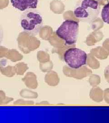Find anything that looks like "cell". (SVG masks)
Returning a JSON list of instances; mask_svg holds the SVG:
<instances>
[{
    "mask_svg": "<svg viewBox=\"0 0 109 123\" xmlns=\"http://www.w3.org/2000/svg\"><path fill=\"white\" fill-rule=\"evenodd\" d=\"M100 9L97 0H79L74 10V15L81 21L91 23L97 18Z\"/></svg>",
    "mask_w": 109,
    "mask_h": 123,
    "instance_id": "1",
    "label": "cell"
},
{
    "mask_svg": "<svg viewBox=\"0 0 109 123\" xmlns=\"http://www.w3.org/2000/svg\"><path fill=\"white\" fill-rule=\"evenodd\" d=\"M20 26L23 30L31 35H37L43 25L41 13L35 9H28L23 12L20 18Z\"/></svg>",
    "mask_w": 109,
    "mask_h": 123,
    "instance_id": "2",
    "label": "cell"
},
{
    "mask_svg": "<svg viewBox=\"0 0 109 123\" xmlns=\"http://www.w3.org/2000/svg\"><path fill=\"white\" fill-rule=\"evenodd\" d=\"M79 23L73 20L65 21L56 31V34L65 44L72 45L76 43L79 34Z\"/></svg>",
    "mask_w": 109,
    "mask_h": 123,
    "instance_id": "3",
    "label": "cell"
},
{
    "mask_svg": "<svg viewBox=\"0 0 109 123\" xmlns=\"http://www.w3.org/2000/svg\"><path fill=\"white\" fill-rule=\"evenodd\" d=\"M87 55L86 53L76 47L66 50L63 55L65 62L71 68L76 69L86 64Z\"/></svg>",
    "mask_w": 109,
    "mask_h": 123,
    "instance_id": "4",
    "label": "cell"
},
{
    "mask_svg": "<svg viewBox=\"0 0 109 123\" xmlns=\"http://www.w3.org/2000/svg\"><path fill=\"white\" fill-rule=\"evenodd\" d=\"M39 0H11L14 8L21 11L36 8Z\"/></svg>",
    "mask_w": 109,
    "mask_h": 123,
    "instance_id": "5",
    "label": "cell"
},
{
    "mask_svg": "<svg viewBox=\"0 0 109 123\" xmlns=\"http://www.w3.org/2000/svg\"><path fill=\"white\" fill-rule=\"evenodd\" d=\"M101 17L104 23L109 24V2L103 6L101 13Z\"/></svg>",
    "mask_w": 109,
    "mask_h": 123,
    "instance_id": "6",
    "label": "cell"
},
{
    "mask_svg": "<svg viewBox=\"0 0 109 123\" xmlns=\"http://www.w3.org/2000/svg\"><path fill=\"white\" fill-rule=\"evenodd\" d=\"M3 38V32L2 28L0 25V45L1 44Z\"/></svg>",
    "mask_w": 109,
    "mask_h": 123,
    "instance_id": "7",
    "label": "cell"
}]
</instances>
